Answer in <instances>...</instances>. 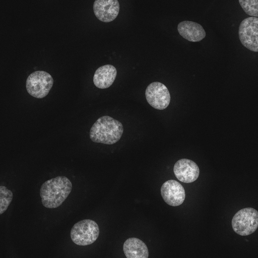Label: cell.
Instances as JSON below:
<instances>
[{
  "label": "cell",
  "mask_w": 258,
  "mask_h": 258,
  "mask_svg": "<svg viewBox=\"0 0 258 258\" xmlns=\"http://www.w3.org/2000/svg\"><path fill=\"white\" fill-rule=\"evenodd\" d=\"M72 188V182L64 176H58L45 181L40 189L42 205L49 209L58 207L68 198Z\"/></svg>",
  "instance_id": "1"
},
{
  "label": "cell",
  "mask_w": 258,
  "mask_h": 258,
  "mask_svg": "<svg viewBox=\"0 0 258 258\" xmlns=\"http://www.w3.org/2000/svg\"><path fill=\"white\" fill-rule=\"evenodd\" d=\"M123 132L122 123L105 115L99 117L92 126L89 136L93 142L112 145L121 138Z\"/></svg>",
  "instance_id": "2"
},
{
  "label": "cell",
  "mask_w": 258,
  "mask_h": 258,
  "mask_svg": "<svg viewBox=\"0 0 258 258\" xmlns=\"http://www.w3.org/2000/svg\"><path fill=\"white\" fill-rule=\"evenodd\" d=\"M99 234L98 224L90 219H84L75 224L70 233L73 242L81 246L92 244L96 240Z\"/></svg>",
  "instance_id": "3"
},
{
  "label": "cell",
  "mask_w": 258,
  "mask_h": 258,
  "mask_svg": "<svg viewBox=\"0 0 258 258\" xmlns=\"http://www.w3.org/2000/svg\"><path fill=\"white\" fill-rule=\"evenodd\" d=\"M234 231L241 236H247L256 231L258 226V212L252 208H245L237 212L232 219Z\"/></svg>",
  "instance_id": "4"
},
{
  "label": "cell",
  "mask_w": 258,
  "mask_h": 258,
  "mask_svg": "<svg viewBox=\"0 0 258 258\" xmlns=\"http://www.w3.org/2000/svg\"><path fill=\"white\" fill-rule=\"evenodd\" d=\"M53 84V79L48 73L37 71L28 77L26 87L31 96L36 98H43L48 94Z\"/></svg>",
  "instance_id": "5"
},
{
  "label": "cell",
  "mask_w": 258,
  "mask_h": 258,
  "mask_svg": "<svg viewBox=\"0 0 258 258\" xmlns=\"http://www.w3.org/2000/svg\"><path fill=\"white\" fill-rule=\"evenodd\" d=\"M238 35L241 44L248 49L258 51V18L249 17L240 24Z\"/></svg>",
  "instance_id": "6"
},
{
  "label": "cell",
  "mask_w": 258,
  "mask_h": 258,
  "mask_svg": "<svg viewBox=\"0 0 258 258\" xmlns=\"http://www.w3.org/2000/svg\"><path fill=\"white\" fill-rule=\"evenodd\" d=\"M145 96L148 103L158 110L167 107L170 102V95L167 87L159 82L150 84L145 91Z\"/></svg>",
  "instance_id": "7"
},
{
  "label": "cell",
  "mask_w": 258,
  "mask_h": 258,
  "mask_svg": "<svg viewBox=\"0 0 258 258\" xmlns=\"http://www.w3.org/2000/svg\"><path fill=\"white\" fill-rule=\"evenodd\" d=\"M161 195L169 206L176 207L181 205L185 198V192L183 186L175 180H168L161 187Z\"/></svg>",
  "instance_id": "8"
},
{
  "label": "cell",
  "mask_w": 258,
  "mask_h": 258,
  "mask_svg": "<svg viewBox=\"0 0 258 258\" xmlns=\"http://www.w3.org/2000/svg\"><path fill=\"white\" fill-rule=\"evenodd\" d=\"M173 172L178 180L182 182L188 183L198 179L200 169L195 162L183 158L178 160L175 163Z\"/></svg>",
  "instance_id": "9"
},
{
  "label": "cell",
  "mask_w": 258,
  "mask_h": 258,
  "mask_svg": "<svg viewBox=\"0 0 258 258\" xmlns=\"http://www.w3.org/2000/svg\"><path fill=\"white\" fill-rule=\"evenodd\" d=\"M93 8L98 20L108 23L117 17L119 11V4L117 0H96Z\"/></svg>",
  "instance_id": "10"
},
{
  "label": "cell",
  "mask_w": 258,
  "mask_h": 258,
  "mask_svg": "<svg viewBox=\"0 0 258 258\" xmlns=\"http://www.w3.org/2000/svg\"><path fill=\"white\" fill-rule=\"evenodd\" d=\"M177 30L183 38L191 42H199L203 39L206 34L201 25L191 21L180 22Z\"/></svg>",
  "instance_id": "11"
},
{
  "label": "cell",
  "mask_w": 258,
  "mask_h": 258,
  "mask_svg": "<svg viewBox=\"0 0 258 258\" xmlns=\"http://www.w3.org/2000/svg\"><path fill=\"white\" fill-rule=\"evenodd\" d=\"M116 74V69L113 66H102L96 70L93 76V83L99 89L107 88L114 82Z\"/></svg>",
  "instance_id": "12"
},
{
  "label": "cell",
  "mask_w": 258,
  "mask_h": 258,
  "mask_svg": "<svg viewBox=\"0 0 258 258\" xmlns=\"http://www.w3.org/2000/svg\"><path fill=\"white\" fill-rule=\"evenodd\" d=\"M123 250L127 258H148L149 256L146 244L136 237H131L125 241Z\"/></svg>",
  "instance_id": "13"
},
{
  "label": "cell",
  "mask_w": 258,
  "mask_h": 258,
  "mask_svg": "<svg viewBox=\"0 0 258 258\" xmlns=\"http://www.w3.org/2000/svg\"><path fill=\"white\" fill-rule=\"evenodd\" d=\"M13 197L12 191L7 187L0 186V214H3L8 209Z\"/></svg>",
  "instance_id": "14"
},
{
  "label": "cell",
  "mask_w": 258,
  "mask_h": 258,
  "mask_svg": "<svg viewBox=\"0 0 258 258\" xmlns=\"http://www.w3.org/2000/svg\"><path fill=\"white\" fill-rule=\"evenodd\" d=\"M239 3L246 14L251 17H257V0H239Z\"/></svg>",
  "instance_id": "15"
}]
</instances>
